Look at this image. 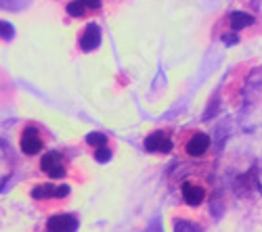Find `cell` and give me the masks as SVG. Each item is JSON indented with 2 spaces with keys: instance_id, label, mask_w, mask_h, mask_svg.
<instances>
[{
  "instance_id": "7c38bea8",
  "label": "cell",
  "mask_w": 262,
  "mask_h": 232,
  "mask_svg": "<svg viewBox=\"0 0 262 232\" xmlns=\"http://www.w3.org/2000/svg\"><path fill=\"white\" fill-rule=\"evenodd\" d=\"M95 159L99 161V163H105V161H109L114 157V149H112V144H107V146H101V149H95Z\"/></svg>"
},
{
  "instance_id": "7a4b0ae2",
  "label": "cell",
  "mask_w": 262,
  "mask_h": 232,
  "mask_svg": "<svg viewBox=\"0 0 262 232\" xmlns=\"http://www.w3.org/2000/svg\"><path fill=\"white\" fill-rule=\"evenodd\" d=\"M212 140L204 130L198 128H185L179 136H177V149L191 159H202L210 153Z\"/></svg>"
},
{
  "instance_id": "30bf717a",
  "label": "cell",
  "mask_w": 262,
  "mask_h": 232,
  "mask_svg": "<svg viewBox=\"0 0 262 232\" xmlns=\"http://www.w3.org/2000/svg\"><path fill=\"white\" fill-rule=\"evenodd\" d=\"M70 195V186H57V184H40L32 191L34 199H61Z\"/></svg>"
},
{
  "instance_id": "277c9868",
  "label": "cell",
  "mask_w": 262,
  "mask_h": 232,
  "mask_svg": "<svg viewBox=\"0 0 262 232\" xmlns=\"http://www.w3.org/2000/svg\"><path fill=\"white\" fill-rule=\"evenodd\" d=\"M181 197L189 207H200L208 199V184L200 176H189L181 182Z\"/></svg>"
},
{
  "instance_id": "5b68a950",
  "label": "cell",
  "mask_w": 262,
  "mask_h": 232,
  "mask_svg": "<svg viewBox=\"0 0 262 232\" xmlns=\"http://www.w3.org/2000/svg\"><path fill=\"white\" fill-rule=\"evenodd\" d=\"M103 7H105V0H70L65 5V11L74 19H86V17L99 15Z\"/></svg>"
},
{
  "instance_id": "9c48e42d",
  "label": "cell",
  "mask_w": 262,
  "mask_h": 232,
  "mask_svg": "<svg viewBox=\"0 0 262 232\" xmlns=\"http://www.w3.org/2000/svg\"><path fill=\"white\" fill-rule=\"evenodd\" d=\"M78 218L72 214H57L47 222V232H76Z\"/></svg>"
},
{
  "instance_id": "ba28073f",
  "label": "cell",
  "mask_w": 262,
  "mask_h": 232,
  "mask_svg": "<svg viewBox=\"0 0 262 232\" xmlns=\"http://www.w3.org/2000/svg\"><path fill=\"white\" fill-rule=\"evenodd\" d=\"M99 44H101V28L97 23H89L78 36V46L84 53H91V50L99 48Z\"/></svg>"
},
{
  "instance_id": "6da1fadb",
  "label": "cell",
  "mask_w": 262,
  "mask_h": 232,
  "mask_svg": "<svg viewBox=\"0 0 262 232\" xmlns=\"http://www.w3.org/2000/svg\"><path fill=\"white\" fill-rule=\"evenodd\" d=\"M260 30H262V23L256 15H252L248 11L233 9L218 19L214 34H216V38H221L225 44H237V42H242L246 38H254L256 34H260Z\"/></svg>"
},
{
  "instance_id": "8992f818",
  "label": "cell",
  "mask_w": 262,
  "mask_h": 232,
  "mask_svg": "<svg viewBox=\"0 0 262 232\" xmlns=\"http://www.w3.org/2000/svg\"><path fill=\"white\" fill-rule=\"evenodd\" d=\"M40 167H42V172L53 180H59V178H63L65 174H68V165H65V159L59 151L45 153V157H42V161H40Z\"/></svg>"
},
{
  "instance_id": "8fae6325",
  "label": "cell",
  "mask_w": 262,
  "mask_h": 232,
  "mask_svg": "<svg viewBox=\"0 0 262 232\" xmlns=\"http://www.w3.org/2000/svg\"><path fill=\"white\" fill-rule=\"evenodd\" d=\"M86 142H89L93 149H101V146H107L109 144V136H105L101 132H93V134L86 136Z\"/></svg>"
},
{
  "instance_id": "52a82bcc",
  "label": "cell",
  "mask_w": 262,
  "mask_h": 232,
  "mask_svg": "<svg viewBox=\"0 0 262 232\" xmlns=\"http://www.w3.org/2000/svg\"><path fill=\"white\" fill-rule=\"evenodd\" d=\"M42 146H45V138H42L40 130L34 128V125H28L24 134H21V151L26 155H38Z\"/></svg>"
},
{
  "instance_id": "3957f363",
  "label": "cell",
  "mask_w": 262,
  "mask_h": 232,
  "mask_svg": "<svg viewBox=\"0 0 262 232\" xmlns=\"http://www.w3.org/2000/svg\"><path fill=\"white\" fill-rule=\"evenodd\" d=\"M143 146H145V151L154 155H168L177 149V136L172 134L170 128H160L145 136Z\"/></svg>"
}]
</instances>
